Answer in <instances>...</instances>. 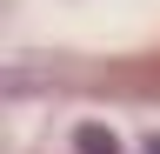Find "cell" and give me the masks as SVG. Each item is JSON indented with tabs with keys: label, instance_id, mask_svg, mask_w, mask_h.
I'll return each instance as SVG.
<instances>
[{
	"label": "cell",
	"instance_id": "obj_1",
	"mask_svg": "<svg viewBox=\"0 0 160 154\" xmlns=\"http://www.w3.org/2000/svg\"><path fill=\"white\" fill-rule=\"evenodd\" d=\"M73 147H80V154H113V134H107V127H80Z\"/></svg>",
	"mask_w": 160,
	"mask_h": 154
}]
</instances>
